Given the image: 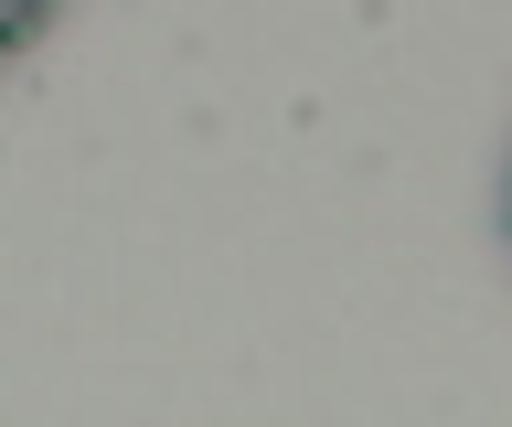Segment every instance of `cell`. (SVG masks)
Masks as SVG:
<instances>
[{
	"label": "cell",
	"instance_id": "1",
	"mask_svg": "<svg viewBox=\"0 0 512 427\" xmlns=\"http://www.w3.org/2000/svg\"><path fill=\"white\" fill-rule=\"evenodd\" d=\"M43 11H54V0H0V54H22V43L43 33Z\"/></svg>",
	"mask_w": 512,
	"mask_h": 427
}]
</instances>
